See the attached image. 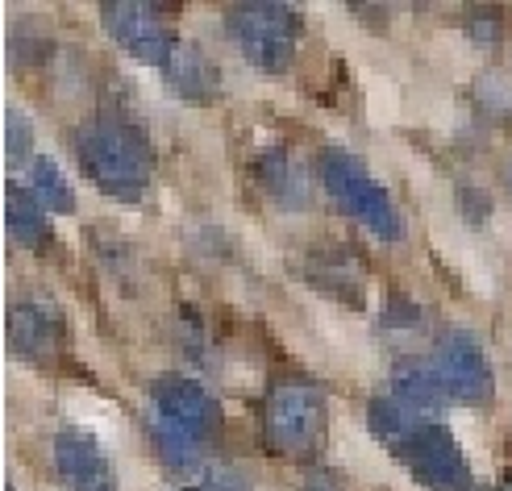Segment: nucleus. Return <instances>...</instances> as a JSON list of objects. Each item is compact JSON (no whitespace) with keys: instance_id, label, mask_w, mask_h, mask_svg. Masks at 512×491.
Returning a JSON list of instances; mask_svg holds the SVG:
<instances>
[{"instance_id":"nucleus-1","label":"nucleus","mask_w":512,"mask_h":491,"mask_svg":"<svg viewBox=\"0 0 512 491\" xmlns=\"http://www.w3.org/2000/svg\"><path fill=\"white\" fill-rule=\"evenodd\" d=\"M75 159L109 200L134 204L150 188V146L117 117H96L75 129Z\"/></svg>"},{"instance_id":"nucleus-2","label":"nucleus","mask_w":512,"mask_h":491,"mask_svg":"<svg viewBox=\"0 0 512 491\" xmlns=\"http://www.w3.org/2000/svg\"><path fill=\"white\" fill-rule=\"evenodd\" d=\"M317 175L325 192L338 200V209L358 225L367 229L379 242H400L404 238V217L396 209V200L388 196V188L367 171L363 159H354L342 146H325L317 154Z\"/></svg>"},{"instance_id":"nucleus-3","label":"nucleus","mask_w":512,"mask_h":491,"mask_svg":"<svg viewBox=\"0 0 512 491\" xmlns=\"http://www.w3.org/2000/svg\"><path fill=\"white\" fill-rule=\"evenodd\" d=\"M229 34L250 67L259 71H288L296 63V42H300V13L288 5H234L229 9Z\"/></svg>"},{"instance_id":"nucleus-4","label":"nucleus","mask_w":512,"mask_h":491,"mask_svg":"<svg viewBox=\"0 0 512 491\" xmlns=\"http://www.w3.org/2000/svg\"><path fill=\"white\" fill-rule=\"evenodd\" d=\"M329 425V408L325 396L313 383L304 379H284L271 387L267 396V437L279 454L288 458H304L321 446Z\"/></svg>"},{"instance_id":"nucleus-5","label":"nucleus","mask_w":512,"mask_h":491,"mask_svg":"<svg viewBox=\"0 0 512 491\" xmlns=\"http://www.w3.org/2000/svg\"><path fill=\"white\" fill-rule=\"evenodd\" d=\"M396 458L404 462L413 479L429 491H471L475 475H471V462L458 446V437L438 425V421H425L408 442L396 450Z\"/></svg>"},{"instance_id":"nucleus-6","label":"nucleus","mask_w":512,"mask_h":491,"mask_svg":"<svg viewBox=\"0 0 512 491\" xmlns=\"http://www.w3.org/2000/svg\"><path fill=\"white\" fill-rule=\"evenodd\" d=\"M433 375L446 387V396L458 404H483L496 392V375L475 333L467 329H446L438 346H433Z\"/></svg>"},{"instance_id":"nucleus-7","label":"nucleus","mask_w":512,"mask_h":491,"mask_svg":"<svg viewBox=\"0 0 512 491\" xmlns=\"http://www.w3.org/2000/svg\"><path fill=\"white\" fill-rule=\"evenodd\" d=\"M100 21H105L109 38L134 55L138 63L150 67H167V59L175 55V34L167 30V21L159 17V9L150 5H100Z\"/></svg>"},{"instance_id":"nucleus-8","label":"nucleus","mask_w":512,"mask_h":491,"mask_svg":"<svg viewBox=\"0 0 512 491\" xmlns=\"http://www.w3.org/2000/svg\"><path fill=\"white\" fill-rule=\"evenodd\" d=\"M150 400H155V412L167 417L171 425L188 429L192 437H209L217 425H221V404L217 396H209L196 379L188 375H159L150 383Z\"/></svg>"},{"instance_id":"nucleus-9","label":"nucleus","mask_w":512,"mask_h":491,"mask_svg":"<svg viewBox=\"0 0 512 491\" xmlns=\"http://www.w3.org/2000/svg\"><path fill=\"white\" fill-rule=\"evenodd\" d=\"M55 471L67 483V491H117L113 462L84 429H63L55 437Z\"/></svg>"},{"instance_id":"nucleus-10","label":"nucleus","mask_w":512,"mask_h":491,"mask_svg":"<svg viewBox=\"0 0 512 491\" xmlns=\"http://www.w3.org/2000/svg\"><path fill=\"white\" fill-rule=\"evenodd\" d=\"M63 338V321L42 300H21L9 308V346L30 358V363H50Z\"/></svg>"},{"instance_id":"nucleus-11","label":"nucleus","mask_w":512,"mask_h":491,"mask_svg":"<svg viewBox=\"0 0 512 491\" xmlns=\"http://www.w3.org/2000/svg\"><path fill=\"white\" fill-rule=\"evenodd\" d=\"M163 75H167V84H171L179 96L196 100V105H209V100L221 92V71H217V63L204 55L200 46H192V42H179V46H175V55L167 59Z\"/></svg>"},{"instance_id":"nucleus-12","label":"nucleus","mask_w":512,"mask_h":491,"mask_svg":"<svg viewBox=\"0 0 512 491\" xmlns=\"http://www.w3.org/2000/svg\"><path fill=\"white\" fill-rule=\"evenodd\" d=\"M254 175H259V188L279 204V209H304L309 204V184L296 167V159L288 154V146H267L254 159Z\"/></svg>"},{"instance_id":"nucleus-13","label":"nucleus","mask_w":512,"mask_h":491,"mask_svg":"<svg viewBox=\"0 0 512 491\" xmlns=\"http://www.w3.org/2000/svg\"><path fill=\"white\" fill-rule=\"evenodd\" d=\"M50 209L34 196V188H21L9 184L5 188V225H9V238L25 250H42L50 242Z\"/></svg>"},{"instance_id":"nucleus-14","label":"nucleus","mask_w":512,"mask_h":491,"mask_svg":"<svg viewBox=\"0 0 512 491\" xmlns=\"http://www.w3.org/2000/svg\"><path fill=\"white\" fill-rule=\"evenodd\" d=\"M425 421H429V417H421V412H417L413 404H404L400 396H375L371 408H367V425H371V433H375L392 454H396V450H400Z\"/></svg>"},{"instance_id":"nucleus-15","label":"nucleus","mask_w":512,"mask_h":491,"mask_svg":"<svg viewBox=\"0 0 512 491\" xmlns=\"http://www.w3.org/2000/svg\"><path fill=\"white\" fill-rule=\"evenodd\" d=\"M392 396H400L404 404H413L421 417H429V412H442L450 404L446 387L438 383V375H433V367H400L396 371V387Z\"/></svg>"},{"instance_id":"nucleus-16","label":"nucleus","mask_w":512,"mask_h":491,"mask_svg":"<svg viewBox=\"0 0 512 491\" xmlns=\"http://www.w3.org/2000/svg\"><path fill=\"white\" fill-rule=\"evenodd\" d=\"M150 437H155V446H159V454L171 462V467H179V471H188V467H200L204 462V442L200 437H192L188 429H179V425H171L167 417H150Z\"/></svg>"},{"instance_id":"nucleus-17","label":"nucleus","mask_w":512,"mask_h":491,"mask_svg":"<svg viewBox=\"0 0 512 491\" xmlns=\"http://www.w3.org/2000/svg\"><path fill=\"white\" fill-rule=\"evenodd\" d=\"M30 188L50 213H71L75 209V192L67 184V175L59 171L55 159H46V154H38V159L30 163Z\"/></svg>"},{"instance_id":"nucleus-18","label":"nucleus","mask_w":512,"mask_h":491,"mask_svg":"<svg viewBox=\"0 0 512 491\" xmlns=\"http://www.w3.org/2000/svg\"><path fill=\"white\" fill-rule=\"evenodd\" d=\"M5 150H9V159H17V163H25V159L34 163V125L17 109L5 113Z\"/></svg>"},{"instance_id":"nucleus-19","label":"nucleus","mask_w":512,"mask_h":491,"mask_svg":"<svg viewBox=\"0 0 512 491\" xmlns=\"http://www.w3.org/2000/svg\"><path fill=\"white\" fill-rule=\"evenodd\" d=\"M250 475L234 462H213V467H204V491H250Z\"/></svg>"},{"instance_id":"nucleus-20","label":"nucleus","mask_w":512,"mask_h":491,"mask_svg":"<svg viewBox=\"0 0 512 491\" xmlns=\"http://www.w3.org/2000/svg\"><path fill=\"white\" fill-rule=\"evenodd\" d=\"M304 491H338V483L329 479V475H313V479H309V487H304Z\"/></svg>"},{"instance_id":"nucleus-21","label":"nucleus","mask_w":512,"mask_h":491,"mask_svg":"<svg viewBox=\"0 0 512 491\" xmlns=\"http://www.w3.org/2000/svg\"><path fill=\"white\" fill-rule=\"evenodd\" d=\"M184 491H204V487H184Z\"/></svg>"},{"instance_id":"nucleus-22","label":"nucleus","mask_w":512,"mask_h":491,"mask_svg":"<svg viewBox=\"0 0 512 491\" xmlns=\"http://www.w3.org/2000/svg\"><path fill=\"white\" fill-rule=\"evenodd\" d=\"M508 491H512V483H508Z\"/></svg>"}]
</instances>
